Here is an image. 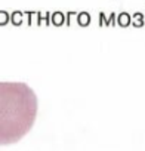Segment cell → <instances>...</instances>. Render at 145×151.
Returning a JSON list of instances; mask_svg holds the SVG:
<instances>
[{"label": "cell", "mask_w": 145, "mask_h": 151, "mask_svg": "<svg viewBox=\"0 0 145 151\" xmlns=\"http://www.w3.org/2000/svg\"><path fill=\"white\" fill-rule=\"evenodd\" d=\"M37 96L19 82H0V145L22 139L34 124Z\"/></svg>", "instance_id": "6da1fadb"}]
</instances>
